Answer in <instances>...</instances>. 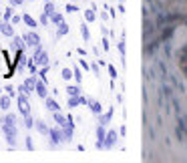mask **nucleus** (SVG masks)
<instances>
[{
    "label": "nucleus",
    "instance_id": "f257e3e1",
    "mask_svg": "<svg viewBox=\"0 0 187 163\" xmlns=\"http://www.w3.org/2000/svg\"><path fill=\"white\" fill-rule=\"evenodd\" d=\"M16 117L12 115V113H8L6 117H2L0 119V123H2V131H4V135H6V141L10 147H14L16 145Z\"/></svg>",
    "mask_w": 187,
    "mask_h": 163
},
{
    "label": "nucleus",
    "instance_id": "f8f14e48",
    "mask_svg": "<svg viewBox=\"0 0 187 163\" xmlns=\"http://www.w3.org/2000/svg\"><path fill=\"white\" fill-rule=\"evenodd\" d=\"M53 115H54V121L59 123V127H65V125H67V121H68V119H67V117H65V115H60L59 111H54Z\"/></svg>",
    "mask_w": 187,
    "mask_h": 163
},
{
    "label": "nucleus",
    "instance_id": "ddd939ff",
    "mask_svg": "<svg viewBox=\"0 0 187 163\" xmlns=\"http://www.w3.org/2000/svg\"><path fill=\"white\" fill-rule=\"evenodd\" d=\"M47 109H48V111H53V113H54V111H59V103H56V101H54V99H48V97H47Z\"/></svg>",
    "mask_w": 187,
    "mask_h": 163
},
{
    "label": "nucleus",
    "instance_id": "0eeeda50",
    "mask_svg": "<svg viewBox=\"0 0 187 163\" xmlns=\"http://www.w3.org/2000/svg\"><path fill=\"white\" fill-rule=\"evenodd\" d=\"M12 38H14V48H16V50H24V48L28 47V44H26V41H24L22 36H16V34H14Z\"/></svg>",
    "mask_w": 187,
    "mask_h": 163
},
{
    "label": "nucleus",
    "instance_id": "1a4fd4ad",
    "mask_svg": "<svg viewBox=\"0 0 187 163\" xmlns=\"http://www.w3.org/2000/svg\"><path fill=\"white\" fill-rule=\"evenodd\" d=\"M22 22H24V24H26L28 28H36V26H38V22L34 20L30 14H22Z\"/></svg>",
    "mask_w": 187,
    "mask_h": 163
},
{
    "label": "nucleus",
    "instance_id": "4468645a",
    "mask_svg": "<svg viewBox=\"0 0 187 163\" xmlns=\"http://www.w3.org/2000/svg\"><path fill=\"white\" fill-rule=\"evenodd\" d=\"M111 115H113V109H111V111H109L107 115H101L99 117V125H103V127H105V125H109V121H111Z\"/></svg>",
    "mask_w": 187,
    "mask_h": 163
},
{
    "label": "nucleus",
    "instance_id": "dca6fc26",
    "mask_svg": "<svg viewBox=\"0 0 187 163\" xmlns=\"http://www.w3.org/2000/svg\"><path fill=\"white\" fill-rule=\"evenodd\" d=\"M67 93H68V97H77V95H80V87H79V85H74V87H67Z\"/></svg>",
    "mask_w": 187,
    "mask_h": 163
},
{
    "label": "nucleus",
    "instance_id": "393cba45",
    "mask_svg": "<svg viewBox=\"0 0 187 163\" xmlns=\"http://www.w3.org/2000/svg\"><path fill=\"white\" fill-rule=\"evenodd\" d=\"M171 34H173V26H171V28H165V32L161 34V38H163V41H165V38H169V36H171Z\"/></svg>",
    "mask_w": 187,
    "mask_h": 163
},
{
    "label": "nucleus",
    "instance_id": "b1692460",
    "mask_svg": "<svg viewBox=\"0 0 187 163\" xmlns=\"http://www.w3.org/2000/svg\"><path fill=\"white\" fill-rule=\"evenodd\" d=\"M73 73H74V79H77V83H80V81H83V75H80V68H79V67H74V71H73Z\"/></svg>",
    "mask_w": 187,
    "mask_h": 163
},
{
    "label": "nucleus",
    "instance_id": "aec40b11",
    "mask_svg": "<svg viewBox=\"0 0 187 163\" xmlns=\"http://www.w3.org/2000/svg\"><path fill=\"white\" fill-rule=\"evenodd\" d=\"M50 22H53V24H60V22H62V14H59V12L50 14Z\"/></svg>",
    "mask_w": 187,
    "mask_h": 163
},
{
    "label": "nucleus",
    "instance_id": "6ab92c4d",
    "mask_svg": "<svg viewBox=\"0 0 187 163\" xmlns=\"http://www.w3.org/2000/svg\"><path fill=\"white\" fill-rule=\"evenodd\" d=\"M89 107L93 109V113L101 115V103H97V101H91V99H89Z\"/></svg>",
    "mask_w": 187,
    "mask_h": 163
},
{
    "label": "nucleus",
    "instance_id": "6e6552de",
    "mask_svg": "<svg viewBox=\"0 0 187 163\" xmlns=\"http://www.w3.org/2000/svg\"><path fill=\"white\" fill-rule=\"evenodd\" d=\"M105 139H107V143H105V147H107V149H111V147H113L115 143H117V133H115V131H109Z\"/></svg>",
    "mask_w": 187,
    "mask_h": 163
},
{
    "label": "nucleus",
    "instance_id": "a878e982",
    "mask_svg": "<svg viewBox=\"0 0 187 163\" xmlns=\"http://www.w3.org/2000/svg\"><path fill=\"white\" fill-rule=\"evenodd\" d=\"M4 91H6V93H8L10 97H14V95H16V89H14L12 85H6V89H4Z\"/></svg>",
    "mask_w": 187,
    "mask_h": 163
},
{
    "label": "nucleus",
    "instance_id": "5701e85b",
    "mask_svg": "<svg viewBox=\"0 0 187 163\" xmlns=\"http://www.w3.org/2000/svg\"><path fill=\"white\" fill-rule=\"evenodd\" d=\"M85 18H87L89 22H93V20H95V12L91 10V8H89V10H85Z\"/></svg>",
    "mask_w": 187,
    "mask_h": 163
},
{
    "label": "nucleus",
    "instance_id": "412c9836",
    "mask_svg": "<svg viewBox=\"0 0 187 163\" xmlns=\"http://www.w3.org/2000/svg\"><path fill=\"white\" fill-rule=\"evenodd\" d=\"M80 34H83V38H85V41H89V38H91V34H89L87 24H83V26H80Z\"/></svg>",
    "mask_w": 187,
    "mask_h": 163
},
{
    "label": "nucleus",
    "instance_id": "f3484780",
    "mask_svg": "<svg viewBox=\"0 0 187 163\" xmlns=\"http://www.w3.org/2000/svg\"><path fill=\"white\" fill-rule=\"evenodd\" d=\"M34 123H36V121H34L32 117H30V113H28V115H24V127H26V129H32Z\"/></svg>",
    "mask_w": 187,
    "mask_h": 163
},
{
    "label": "nucleus",
    "instance_id": "7ed1b4c3",
    "mask_svg": "<svg viewBox=\"0 0 187 163\" xmlns=\"http://www.w3.org/2000/svg\"><path fill=\"white\" fill-rule=\"evenodd\" d=\"M22 38L26 41L28 47H34V48H36V47L40 44V36H38L36 32H34V28L30 30V32H24V34H22Z\"/></svg>",
    "mask_w": 187,
    "mask_h": 163
},
{
    "label": "nucleus",
    "instance_id": "c85d7f7f",
    "mask_svg": "<svg viewBox=\"0 0 187 163\" xmlns=\"http://www.w3.org/2000/svg\"><path fill=\"white\" fill-rule=\"evenodd\" d=\"M67 10H68V12H77V10H79V8L74 6V4H67Z\"/></svg>",
    "mask_w": 187,
    "mask_h": 163
},
{
    "label": "nucleus",
    "instance_id": "423d86ee",
    "mask_svg": "<svg viewBox=\"0 0 187 163\" xmlns=\"http://www.w3.org/2000/svg\"><path fill=\"white\" fill-rule=\"evenodd\" d=\"M34 93H36L40 99H47V97H48V89H47V85H44V81H36Z\"/></svg>",
    "mask_w": 187,
    "mask_h": 163
},
{
    "label": "nucleus",
    "instance_id": "bb28decb",
    "mask_svg": "<svg viewBox=\"0 0 187 163\" xmlns=\"http://www.w3.org/2000/svg\"><path fill=\"white\" fill-rule=\"evenodd\" d=\"M14 14H12V8H6V12H4V20H10Z\"/></svg>",
    "mask_w": 187,
    "mask_h": 163
},
{
    "label": "nucleus",
    "instance_id": "20e7f679",
    "mask_svg": "<svg viewBox=\"0 0 187 163\" xmlns=\"http://www.w3.org/2000/svg\"><path fill=\"white\" fill-rule=\"evenodd\" d=\"M18 111L22 113V117L30 113V105H28V99H26V93H20L18 95Z\"/></svg>",
    "mask_w": 187,
    "mask_h": 163
},
{
    "label": "nucleus",
    "instance_id": "2f4dec72",
    "mask_svg": "<svg viewBox=\"0 0 187 163\" xmlns=\"http://www.w3.org/2000/svg\"><path fill=\"white\" fill-rule=\"evenodd\" d=\"M22 2H24V0H10V4H12V6H20Z\"/></svg>",
    "mask_w": 187,
    "mask_h": 163
},
{
    "label": "nucleus",
    "instance_id": "9b49d317",
    "mask_svg": "<svg viewBox=\"0 0 187 163\" xmlns=\"http://www.w3.org/2000/svg\"><path fill=\"white\" fill-rule=\"evenodd\" d=\"M34 127H36L38 133H42V135H48V133H50V129L47 127V123H44V121H36V123H34Z\"/></svg>",
    "mask_w": 187,
    "mask_h": 163
},
{
    "label": "nucleus",
    "instance_id": "cd10ccee",
    "mask_svg": "<svg viewBox=\"0 0 187 163\" xmlns=\"http://www.w3.org/2000/svg\"><path fill=\"white\" fill-rule=\"evenodd\" d=\"M26 149H30V151L34 149V143H32V139H30V137H26Z\"/></svg>",
    "mask_w": 187,
    "mask_h": 163
},
{
    "label": "nucleus",
    "instance_id": "a211bd4d",
    "mask_svg": "<svg viewBox=\"0 0 187 163\" xmlns=\"http://www.w3.org/2000/svg\"><path fill=\"white\" fill-rule=\"evenodd\" d=\"M54 12H56V8H54V4L48 0L47 4H44V14H48V16H50V14H54Z\"/></svg>",
    "mask_w": 187,
    "mask_h": 163
},
{
    "label": "nucleus",
    "instance_id": "9d476101",
    "mask_svg": "<svg viewBox=\"0 0 187 163\" xmlns=\"http://www.w3.org/2000/svg\"><path fill=\"white\" fill-rule=\"evenodd\" d=\"M0 109H2V111H8V109H10V95H0Z\"/></svg>",
    "mask_w": 187,
    "mask_h": 163
},
{
    "label": "nucleus",
    "instance_id": "72a5a7b5",
    "mask_svg": "<svg viewBox=\"0 0 187 163\" xmlns=\"http://www.w3.org/2000/svg\"><path fill=\"white\" fill-rule=\"evenodd\" d=\"M0 93H2V89H0Z\"/></svg>",
    "mask_w": 187,
    "mask_h": 163
},
{
    "label": "nucleus",
    "instance_id": "473e14b6",
    "mask_svg": "<svg viewBox=\"0 0 187 163\" xmlns=\"http://www.w3.org/2000/svg\"><path fill=\"white\" fill-rule=\"evenodd\" d=\"M119 50H121V53H125V42H123V41L119 42Z\"/></svg>",
    "mask_w": 187,
    "mask_h": 163
},
{
    "label": "nucleus",
    "instance_id": "f03ea898",
    "mask_svg": "<svg viewBox=\"0 0 187 163\" xmlns=\"http://www.w3.org/2000/svg\"><path fill=\"white\" fill-rule=\"evenodd\" d=\"M32 61L36 62V67H44V65H48V54L40 48V44L36 48H34V56H32Z\"/></svg>",
    "mask_w": 187,
    "mask_h": 163
},
{
    "label": "nucleus",
    "instance_id": "c756f323",
    "mask_svg": "<svg viewBox=\"0 0 187 163\" xmlns=\"http://www.w3.org/2000/svg\"><path fill=\"white\" fill-rule=\"evenodd\" d=\"M20 20H22V16H12V18H10V22H12V24H18Z\"/></svg>",
    "mask_w": 187,
    "mask_h": 163
},
{
    "label": "nucleus",
    "instance_id": "2eb2a0df",
    "mask_svg": "<svg viewBox=\"0 0 187 163\" xmlns=\"http://www.w3.org/2000/svg\"><path fill=\"white\" fill-rule=\"evenodd\" d=\"M67 32H68V24H67L65 20H62V22L59 24V32H56V36H65Z\"/></svg>",
    "mask_w": 187,
    "mask_h": 163
},
{
    "label": "nucleus",
    "instance_id": "7c9ffc66",
    "mask_svg": "<svg viewBox=\"0 0 187 163\" xmlns=\"http://www.w3.org/2000/svg\"><path fill=\"white\" fill-rule=\"evenodd\" d=\"M109 73H111V77H113V79L117 77V71H115V67H111V65H109Z\"/></svg>",
    "mask_w": 187,
    "mask_h": 163
},
{
    "label": "nucleus",
    "instance_id": "4be33fe9",
    "mask_svg": "<svg viewBox=\"0 0 187 163\" xmlns=\"http://www.w3.org/2000/svg\"><path fill=\"white\" fill-rule=\"evenodd\" d=\"M73 77H74V73L71 71V68H62V79H67L68 81V79H73Z\"/></svg>",
    "mask_w": 187,
    "mask_h": 163
},
{
    "label": "nucleus",
    "instance_id": "39448f33",
    "mask_svg": "<svg viewBox=\"0 0 187 163\" xmlns=\"http://www.w3.org/2000/svg\"><path fill=\"white\" fill-rule=\"evenodd\" d=\"M48 137H50V145H53V147H56L60 141H65V133H62L60 129H50Z\"/></svg>",
    "mask_w": 187,
    "mask_h": 163
}]
</instances>
